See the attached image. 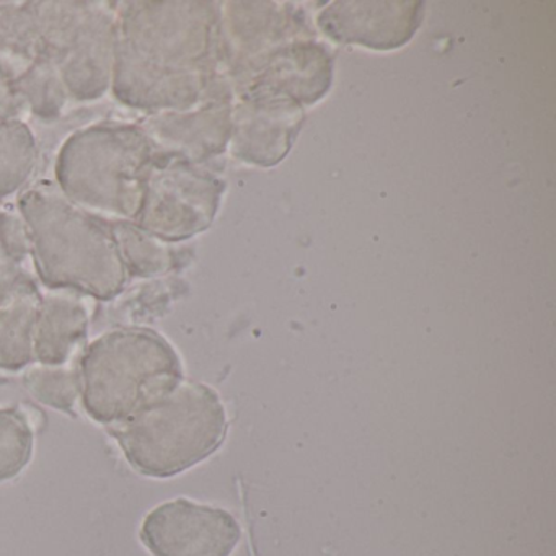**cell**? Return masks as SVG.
I'll use <instances>...</instances> for the list:
<instances>
[{
    "instance_id": "1",
    "label": "cell",
    "mask_w": 556,
    "mask_h": 556,
    "mask_svg": "<svg viewBox=\"0 0 556 556\" xmlns=\"http://www.w3.org/2000/svg\"><path fill=\"white\" fill-rule=\"evenodd\" d=\"M226 406L217 392L181 382L119 425L110 426L128 464L144 477L172 478L219 451L227 438Z\"/></svg>"
},
{
    "instance_id": "7",
    "label": "cell",
    "mask_w": 556,
    "mask_h": 556,
    "mask_svg": "<svg viewBox=\"0 0 556 556\" xmlns=\"http://www.w3.org/2000/svg\"><path fill=\"white\" fill-rule=\"evenodd\" d=\"M25 387L38 402L63 413H73L80 396L79 372L58 366L27 370Z\"/></svg>"
},
{
    "instance_id": "3",
    "label": "cell",
    "mask_w": 556,
    "mask_h": 556,
    "mask_svg": "<svg viewBox=\"0 0 556 556\" xmlns=\"http://www.w3.org/2000/svg\"><path fill=\"white\" fill-rule=\"evenodd\" d=\"M139 539L152 556H230L242 529L229 510L178 497L146 516Z\"/></svg>"
},
{
    "instance_id": "2",
    "label": "cell",
    "mask_w": 556,
    "mask_h": 556,
    "mask_svg": "<svg viewBox=\"0 0 556 556\" xmlns=\"http://www.w3.org/2000/svg\"><path fill=\"white\" fill-rule=\"evenodd\" d=\"M80 402L100 425L115 426L184 382L174 348L154 331H113L80 361Z\"/></svg>"
},
{
    "instance_id": "4",
    "label": "cell",
    "mask_w": 556,
    "mask_h": 556,
    "mask_svg": "<svg viewBox=\"0 0 556 556\" xmlns=\"http://www.w3.org/2000/svg\"><path fill=\"white\" fill-rule=\"evenodd\" d=\"M87 314L79 302L50 298L38 308L34 356L43 366H61L84 340Z\"/></svg>"
},
{
    "instance_id": "5",
    "label": "cell",
    "mask_w": 556,
    "mask_h": 556,
    "mask_svg": "<svg viewBox=\"0 0 556 556\" xmlns=\"http://www.w3.org/2000/svg\"><path fill=\"white\" fill-rule=\"evenodd\" d=\"M38 308L37 292L24 285L0 302V369L21 370L34 359Z\"/></svg>"
},
{
    "instance_id": "6",
    "label": "cell",
    "mask_w": 556,
    "mask_h": 556,
    "mask_svg": "<svg viewBox=\"0 0 556 556\" xmlns=\"http://www.w3.org/2000/svg\"><path fill=\"white\" fill-rule=\"evenodd\" d=\"M34 429L17 406L0 408V483L14 480L30 464Z\"/></svg>"
}]
</instances>
